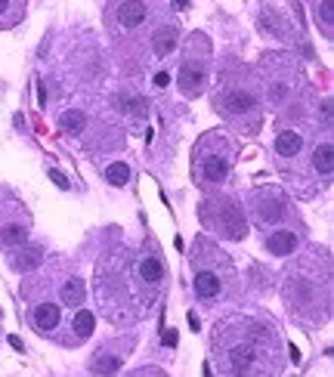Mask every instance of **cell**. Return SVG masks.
Returning a JSON list of instances; mask_svg holds the SVG:
<instances>
[{
	"instance_id": "22",
	"label": "cell",
	"mask_w": 334,
	"mask_h": 377,
	"mask_svg": "<svg viewBox=\"0 0 334 377\" xmlns=\"http://www.w3.org/2000/svg\"><path fill=\"white\" fill-rule=\"evenodd\" d=\"M316 19H322V25L331 31V25H334V4L331 0H322L319 10H316Z\"/></svg>"
},
{
	"instance_id": "2",
	"label": "cell",
	"mask_w": 334,
	"mask_h": 377,
	"mask_svg": "<svg viewBox=\"0 0 334 377\" xmlns=\"http://www.w3.org/2000/svg\"><path fill=\"white\" fill-rule=\"evenodd\" d=\"M217 106H220L226 115H248V112H254L257 99H254L251 93H245V90H229V93H223V96L217 99Z\"/></svg>"
},
{
	"instance_id": "15",
	"label": "cell",
	"mask_w": 334,
	"mask_h": 377,
	"mask_svg": "<svg viewBox=\"0 0 334 377\" xmlns=\"http://www.w3.org/2000/svg\"><path fill=\"white\" fill-rule=\"evenodd\" d=\"M313 167H316V174H322V177L331 174V167H334V148H331V143L316 146V152H313Z\"/></svg>"
},
{
	"instance_id": "1",
	"label": "cell",
	"mask_w": 334,
	"mask_h": 377,
	"mask_svg": "<svg viewBox=\"0 0 334 377\" xmlns=\"http://www.w3.org/2000/svg\"><path fill=\"white\" fill-rule=\"evenodd\" d=\"M217 207V232H223L226 238L238 241L245 238L248 226H245V217H242V207L236 201H211Z\"/></svg>"
},
{
	"instance_id": "11",
	"label": "cell",
	"mask_w": 334,
	"mask_h": 377,
	"mask_svg": "<svg viewBox=\"0 0 334 377\" xmlns=\"http://www.w3.org/2000/svg\"><path fill=\"white\" fill-rule=\"evenodd\" d=\"M294 248H297V235L288 229H278L266 238V250L276 257H288V254H294Z\"/></svg>"
},
{
	"instance_id": "6",
	"label": "cell",
	"mask_w": 334,
	"mask_h": 377,
	"mask_svg": "<svg viewBox=\"0 0 334 377\" xmlns=\"http://www.w3.org/2000/svg\"><path fill=\"white\" fill-rule=\"evenodd\" d=\"M254 359H257V352H254L251 343H236V347L226 352V365H229V371H236V374H245L248 368L254 365Z\"/></svg>"
},
{
	"instance_id": "8",
	"label": "cell",
	"mask_w": 334,
	"mask_h": 377,
	"mask_svg": "<svg viewBox=\"0 0 334 377\" xmlns=\"http://www.w3.org/2000/svg\"><path fill=\"white\" fill-rule=\"evenodd\" d=\"M300 148H304V136L297 130H282L276 136V155L278 158H297Z\"/></svg>"
},
{
	"instance_id": "21",
	"label": "cell",
	"mask_w": 334,
	"mask_h": 377,
	"mask_svg": "<svg viewBox=\"0 0 334 377\" xmlns=\"http://www.w3.org/2000/svg\"><path fill=\"white\" fill-rule=\"evenodd\" d=\"M84 124H87V117H84V112H65L59 117V127L65 133H81Z\"/></svg>"
},
{
	"instance_id": "7",
	"label": "cell",
	"mask_w": 334,
	"mask_h": 377,
	"mask_svg": "<svg viewBox=\"0 0 334 377\" xmlns=\"http://www.w3.org/2000/svg\"><path fill=\"white\" fill-rule=\"evenodd\" d=\"M146 15H149V6H146L143 0H124L118 10V22H121V28H136L146 22Z\"/></svg>"
},
{
	"instance_id": "13",
	"label": "cell",
	"mask_w": 334,
	"mask_h": 377,
	"mask_svg": "<svg viewBox=\"0 0 334 377\" xmlns=\"http://www.w3.org/2000/svg\"><path fill=\"white\" fill-rule=\"evenodd\" d=\"M139 276H143V281H149V285H158V281L165 279V266H161V260L155 254H146L143 263H139Z\"/></svg>"
},
{
	"instance_id": "16",
	"label": "cell",
	"mask_w": 334,
	"mask_h": 377,
	"mask_svg": "<svg viewBox=\"0 0 334 377\" xmlns=\"http://www.w3.org/2000/svg\"><path fill=\"white\" fill-rule=\"evenodd\" d=\"M62 303L65 306H81L84 303V281L81 279H68L62 285Z\"/></svg>"
},
{
	"instance_id": "12",
	"label": "cell",
	"mask_w": 334,
	"mask_h": 377,
	"mask_svg": "<svg viewBox=\"0 0 334 377\" xmlns=\"http://www.w3.org/2000/svg\"><path fill=\"white\" fill-rule=\"evenodd\" d=\"M121 362H124V356H115V352H103V356H96L90 362V371L96 374V377H115L121 371Z\"/></svg>"
},
{
	"instance_id": "23",
	"label": "cell",
	"mask_w": 334,
	"mask_h": 377,
	"mask_svg": "<svg viewBox=\"0 0 334 377\" xmlns=\"http://www.w3.org/2000/svg\"><path fill=\"white\" fill-rule=\"evenodd\" d=\"M50 177H53V183H56L59 188H68V179L59 174V170H50Z\"/></svg>"
},
{
	"instance_id": "3",
	"label": "cell",
	"mask_w": 334,
	"mask_h": 377,
	"mask_svg": "<svg viewBox=\"0 0 334 377\" xmlns=\"http://www.w3.org/2000/svg\"><path fill=\"white\" fill-rule=\"evenodd\" d=\"M229 155L226 158H220V155H205V161H201V167H198V174L205 183H223L229 174Z\"/></svg>"
},
{
	"instance_id": "17",
	"label": "cell",
	"mask_w": 334,
	"mask_h": 377,
	"mask_svg": "<svg viewBox=\"0 0 334 377\" xmlns=\"http://www.w3.org/2000/svg\"><path fill=\"white\" fill-rule=\"evenodd\" d=\"M25 238H28V229H25V226H19V223H6L4 229H0V241H4L6 248L22 245Z\"/></svg>"
},
{
	"instance_id": "28",
	"label": "cell",
	"mask_w": 334,
	"mask_h": 377,
	"mask_svg": "<svg viewBox=\"0 0 334 377\" xmlns=\"http://www.w3.org/2000/svg\"><path fill=\"white\" fill-rule=\"evenodd\" d=\"M176 4H180V6H186V0H176Z\"/></svg>"
},
{
	"instance_id": "26",
	"label": "cell",
	"mask_w": 334,
	"mask_h": 377,
	"mask_svg": "<svg viewBox=\"0 0 334 377\" xmlns=\"http://www.w3.org/2000/svg\"><path fill=\"white\" fill-rule=\"evenodd\" d=\"M134 377H165V374H161V371H136Z\"/></svg>"
},
{
	"instance_id": "5",
	"label": "cell",
	"mask_w": 334,
	"mask_h": 377,
	"mask_svg": "<svg viewBox=\"0 0 334 377\" xmlns=\"http://www.w3.org/2000/svg\"><path fill=\"white\" fill-rule=\"evenodd\" d=\"M31 325L41 334L53 331V328L59 325V306L56 303H37L34 309H31Z\"/></svg>"
},
{
	"instance_id": "14",
	"label": "cell",
	"mask_w": 334,
	"mask_h": 377,
	"mask_svg": "<svg viewBox=\"0 0 334 377\" xmlns=\"http://www.w3.org/2000/svg\"><path fill=\"white\" fill-rule=\"evenodd\" d=\"M257 217H260V223H276V219L282 217V201H278L276 195H260Z\"/></svg>"
},
{
	"instance_id": "9",
	"label": "cell",
	"mask_w": 334,
	"mask_h": 377,
	"mask_svg": "<svg viewBox=\"0 0 334 377\" xmlns=\"http://www.w3.org/2000/svg\"><path fill=\"white\" fill-rule=\"evenodd\" d=\"M176 37H180V31H176V25H161L158 31L152 34V50L155 56H170V50L176 46Z\"/></svg>"
},
{
	"instance_id": "25",
	"label": "cell",
	"mask_w": 334,
	"mask_h": 377,
	"mask_svg": "<svg viewBox=\"0 0 334 377\" xmlns=\"http://www.w3.org/2000/svg\"><path fill=\"white\" fill-rule=\"evenodd\" d=\"M165 343H170V347H176V331H165Z\"/></svg>"
},
{
	"instance_id": "18",
	"label": "cell",
	"mask_w": 334,
	"mask_h": 377,
	"mask_svg": "<svg viewBox=\"0 0 334 377\" xmlns=\"http://www.w3.org/2000/svg\"><path fill=\"white\" fill-rule=\"evenodd\" d=\"M41 260H44V250L41 248H31V250H19V257H13V266L25 272V269H34Z\"/></svg>"
},
{
	"instance_id": "20",
	"label": "cell",
	"mask_w": 334,
	"mask_h": 377,
	"mask_svg": "<svg viewBox=\"0 0 334 377\" xmlns=\"http://www.w3.org/2000/svg\"><path fill=\"white\" fill-rule=\"evenodd\" d=\"M105 179H108L112 186H127V179H130V167H127V164H121V161L108 164V167H105Z\"/></svg>"
},
{
	"instance_id": "4",
	"label": "cell",
	"mask_w": 334,
	"mask_h": 377,
	"mask_svg": "<svg viewBox=\"0 0 334 377\" xmlns=\"http://www.w3.org/2000/svg\"><path fill=\"white\" fill-rule=\"evenodd\" d=\"M180 90L186 96H198L205 90V68L201 65H192V62H183L180 68Z\"/></svg>"
},
{
	"instance_id": "24",
	"label": "cell",
	"mask_w": 334,
	"mask_h": 377,
	"mask_svg": "<svg viewBox=\"0 0 334 377\" xmlns=\"http://www.w3.org/2000/svg\"><path fill=\"white\" fill-rule=\"evenodd\" d=\"M155 84H158V87H167V84H170V75H165V72H161L158 77H155Z\"/></svg>"
},
{
	"instance_id": "19",
	"label": "cell",
	"mask_w": 334,
	"mask_h": 377,
	"mask_svg": "<svg viewBox=\"0 0 334 377\" xmlns=\"http://www.w3.org/2000/svg\"><path fill=\"white\" fill-rule=\"evenodd\" d=\"M93 325H96V316H93V312H87V309H81V312L75 316V321H72L75 334L81 337V340H84V337H90V334H93Z\"/></svg>"
},
{
	"instance_id": "27",
	"label": "cell",
	"mask_w": 334,
	"mask_h": 377,
	"mask_svg": "<svg viewBox=\"0 0 334 377\" xmlns=\"http://www.w3.org/2000/svg\"><path fill=\"white\" fill-rule=\"evenodd\" d=\"M6 6H10V0H0V13H4V10H6Z\"/></svg>"
},
{
	"instance_id": "10",
	"label": "cell",
	"mask_w": 334,
	"mask_h": 377,
	"mask_svg": "<svg viewBox=\"0 0 334 377\" xmlns=\"http://www.w3.org/2000/svg\"><path fill=\"white\" fill-rule=\"evenodd\" d=\"M192 288H195V294L201 297V300H214V297L220 294V276L211 272V269H201V272H195Z\"/></svg>"
}]
</instances>
